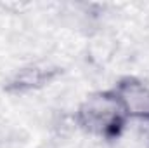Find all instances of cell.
I'll return each instance as SVG.
<instances>
[{
  "instance_id": "cell-3",
  "label": "cell",
  "mask_w": 149,
  "mask_h": 148,
  "mask_svg": "<svg viewBox=\"0 0 149 148\" xmlns=\"http://www.w3.org/2000/svg\"><path fill=\"white\" fill-rule=\"evenodd\" d=\"M61 75V68L54 65H45V63H35L19 68L16 73L9 78L5 84V89L9 92H28V91H37L50 84Z\"/></svg>"
},
{
  "instance_id": "cell-1",
  "label": "cell",
  "mask_w": 149,
  "mask_h": 148,
  "mask_svg": "<svg viewBox=\"0 0 149 148\" xmlns=\"http://www.w3.org/2000/svg\"><path fill=\"white\" fill-rule=\"evenodd\" d=\"M74 122L90 136L116 140L125 131L128 117L113 89L88 94L74 111Z\"/></svg>"
},
{
  "instance_id": "cell-2",
  "label": "cell",
  "mask_w": 149,
  "mask_h": 148,
  "mask_svg": "<svg viewBox=\"0 0 149 148\" xmlns=\"http://www.w3.org/2000/svg\"><path fill=\"white\" fill-rule=\"evenodd\" d=\"M123 110L130 118L149 122V82L137 77H123L113 87Z\"/></svg>"
}]
</instances>
